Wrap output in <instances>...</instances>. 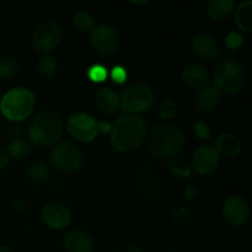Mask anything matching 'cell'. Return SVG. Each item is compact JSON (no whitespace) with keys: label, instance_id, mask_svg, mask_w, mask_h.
Segmentation results:
<instances>
[{"label":"cell","instance_id":"4fadbf2b","mask_svg":"<svg viewBox=\"0 0 252 252\" xmlns=\"http://www.w3.org/2000/svg\"><path fill=\"white\" fill-rule=\"evenodd\" d=\"M219 165V154L212 145H201L193 153V169L202 176L213 174Z\"/></svg>","mask_w":252,"mask_h":252},{"label":"cell","instance_id":"cb8c5ba5","mask_svg":"<svg viewBox=\"0 0 252 252\" xmlns=\"http://www.w3.org/2000/svg\"><path fill=\"white\" fill-rule=\"evenodd\" d=\"M73 24L75 29L81 33H90L96 27V22L93 15L84 10L75 12V15L73 16Z\"/></svg>","mask_w":252,"mask_h":252},{"label":"cell","instance_id":"5b68a950","mask_svg":"<svg viewBox=\"0 0 252 252\" xmlns=\"http://www.w3.org/2000/svg\"><path fill=\"white\" fill-rule=\"evenodd\" d=\"M213 83L220 93L221 91L228 94L240 93L246 83L245 69L236 62H221L214 68Z\"/></svg>","mask_w":252,"mask_h":252},{"label":"cell","instance_id":"83f0119b","mask_svg":"<svg viewBox=\"0 0 252 252\" xmlns=\"http://www.w3.org/2000/svg\"><path fill=\"white\" fill-rule=\"evenodd\" d=\"M49 176V170L42 162H36L30 166L27 170V179L32 182V184H42L46 181Z\"/></svg>","mask_w":252,"mask_h":252},{"label":"cell","instance_id":"5bb4252c","mask_svg":"<svg viewBox=\"0 0 252 252\" xmlns=\"http://www.w3.org/2000/svg\"><path fill=\"white\" fill-rule=\"evenodd\" d=\"M192 52L194 56L206 63H212L219 57V46L216 39L207 33L196 36L192 41Z\"/></svg>","mask_w":252,"mask_h":252},{"label":"cell","instance_id":"74e56055","mask_svg":"<svg viewBox=\"0 0 252 252\" xmlns=\"http://www.w3.org/2000/svg\"><path fill=\"white\" fill-rule=\"evenodd\" d=\"M0 252H15L14 249H11L7 245H0Z\"/></svg>","mask_w":252,"mask_h":252},{"label":"cell","instance_id":"ba28073f","mask_svg":"<svg viewBox=\"0 0 252 252\" xmlns=\"http://www.w3.org/2000/svg\"><path fill=\"white\" fill-rule=\"evenodd\" d=\"M69 135L81 143H90L97 135V122L88 113H74L66 122Z\"/></svg>","mask_w":252,"mask_h":252},{"label":"cell","instance_id":"3957f363","mask_svg":"<svg viewBox=\"0 0 252 252\" xmlns=\"http://www.w3.org/2000/svg\"><path fill=\"white\" fill-rule=\"evenodd\" d=\"M63 132V122L57 113L52 111H39L36 113L27 128V137L37 147H51L58 142Z\"/></svg>","mask_w":252,"mask_h":252},{"label":"cell","instance_id":"8fae6325","mask_svg":"<svg viewBox=\"0 0 252 252\" xmlns=\"http://www.w3.org/2000/svg\"><path fill=\"white\" fill-rule=\"evenodd\" d=\"M223 216L226 223L231 226H243L250 217V207L248 201L239 194L228 197L223 204Z\"/></svg>","mask_w":252,"mask_h":252},{"label":"cell","instance_id":"44dd1931","mask_svg":"<svg viewBox=\"0 0 252 252\" xmlns=\"http://www.w3.org/2000/svg\"><path fill=\"white\" fill-rule=\"evenodd\" d=\"M234 10L233 0H211L207 4V12L209 17L216 21L228 19Z\"/></svg>","mask_w":252,"mask_h":252},{"label":"cell","instance_id":"1f68e13d","mask_svg":"<svg viewBox=\"0 0 252 252\" xmlns=\"http://www.w3.org/2000/svg\"><path fill=\"white\" fill-rule=\"evenodd\" d=\"M193 133L196 134L197 138H199V139H209L212 135L208 125L204 122H201V121L194 123Z\"/></svg>","mask_w":252,"mask_h":252},{"label":"cell","instance_id":"4dcf8cb0","mask_svg":"<svg viewBox=\"0 0 252 252\" xmlns=\"http://www.w3.org/2000/svg\"><path fill=\"white\" fill-rule=\"evenodd\" d=\"M244 44V37L238 32H230L225 37V46L229 49H239Z\"/></svg>","mask_w":252,"mask_h":252},{"label":"cell","instance_id":"2e32d148","mask_svg":"<svg viewBox=\"0 0 252 252\" xmlns=\"http://www.w3.org/2000/svg\"><path fill=\"white\" fill-rule=\"evenodd\" d=\"M182 83L191 89H202L209 85L211 75L201 64H189L181 73Z\"/></svg>","mask_w":252,"mask_h":252},{"label":"cell","instance_id":"8992f818","mask_svg":"<svg viewBox=\"0 0 252 252\" xmlns=\"http://www.w3.org/2000/svg\"><path fill=\"white\" fill-rule=\"evenodd\" d=\"M121 107L129 115L148 111L154 103V93L145 84H132L123 89L120 96Z\"/></svg>","mask_w":252,"mask_h":252},{"label":"cell","instance_id":"9c48e42d","mask_svg":"<svg viewBox=\"0 0 252 252\" xmlns=\"http://www.w3.org/2000/svg\"><path fill=\"white\" fill-rule=\"evenodd\" d=\"M91 44L100 56L110 57L120 48V37L113 27L101 25L91 32Z\"/></svg>","mask_w":252,"mask_h":252},{"label":"cell","instance_id":"7a4b0ae2","mask_svg":"<svg viewBox=\"0 0 252 252\" xmlns=\"http://www.w3.org/2000/svg\"><path fill=\"white\" fill-rule=\"evenodd\" d=\"M186 147V138L177 127L158 125L148 135V150L155 159H174Z\"/></svg>","mask_w":252,"mask_h":252},{"label":"cell","instance_id":"52a82bcc","mask_svg":"<svg viewBox=\"0 0 252 252\" xmlns=\"http://www.w3.org/2000/svg\"><path fill=\"white\" fill-rule=\"evenodd\" d=\"M52 166L61 172H74L81 166L84 154L80 148L70 142H62L57 144L49 154Z\"/></svg>","mask_w":252,"mask_h":252},{"label":"cell","instance_id":"6da1fadb","mask_svg":"<svg viewBox=\"0 0 252 252\" xmlns=\"http://www.w3.org/2000/svg\"><path fill=\"white\" fill-rule=\"evenodd\" d=\"M147 137V127L139 116L123 113L116 118L111 128V143L121 153L138 149Z\"/></svg>","mask_w":252,"mask_h":252},{"label":"cell","instance_id":"d6a6232c","mask_svg":"<svg viewBox=\"0 0 252 252\" xmlns=\"http://www.w3.org/2000/svg\"><path fill=\"white\" fill-rule=\"evenodd\" d=\"M174 220L176 221L177 224H187L189 220L191 219V213L189 211H187L186 208H179L174 212Z\"/></svg>","mask_w":252,"mask_h":252},{"label":"cell","instance_id":"277c9868","mask_svg":"<svg viewBox=\"0 0 252 252\" xmlns=\"http://www.w3.org/2000/svg\"><path fill=\"white\" fill-rule=\"evenodd\" d=\"M36 98L26 88H14L4 94L0 100V112L12 122H20L31 116Z\"/></svg>","mask_w":252,"mask_h":252},{"label":"cell","instance_id":"4316f807","mask_svg":"<svg viewBox=\"0 0 252 252\" xmlns=\"http://www.w3.org/2000/svg\"><path fill=\"white\" fill-rule=\"evenodd\" d=\"M19 71V63L14 57H0V79H11Z\"/></svg>","mask_w":252,"mask_h":252},{"label":"cell","instance_id":"7402d4cb","mask_svg":"<svg viewBox=\"0 0 252 252\" xmlns=\"http://www.w3.org/2000/svg\"><path fill=\"white\" fill-rule=\"evenodd\" d=\"M235 22L241 32L252 31V2L250 0L241 2L235 12Z\"/></svg>","mask_w":252,"mask_h":252},{"label":"cell","instance_id":"ffe728a7","mask_svg":"<svg viewBox=\"0 0 252 252\" xmlns=\"http://www.w3.org/2000/svg\"><path fill=\"white\" fill-rule=\"evenodd\" d=\"M216 150L219 155H224L226 158H235L241 152V143L238 137L230 133L220 134L216 140Z\"/></svg>","mask_w":252,"mask_h":252},{"label":"cell","instance_id":"30bf717a","mask_svg":"<svg viewBox=\"0 0 252 252\" xmlns=\"http://www.w3.org/2000/svg\"><path fill=\"white\" fill-rule=\"evenodd\" d=\"M62 30L56 22L47 21L39 25L32 34V44L38 52L47 54L61 42Z\"/></svg>","mask_w":252,"mask_h":252},{"label":"cell","instance_id":"d590c367","mask_svg":"<svg viewBox=\"0 0 252 252\" xmlns=\"http://www.w3.org/2000/svg\"><path fill=\"white\" fill-rule=\"evenodd\" d=\"M9 164V155H7L6 150L4 148L0 147V170L5 169Z\"/></svg>","mask_w":252,"mask_h":252},{"label":"cell","instance_id":"484cf974","mask_svg":"<svg viewBox=\"0 0 252 252\" xmlns=\"http://www.w3.org/2000/svg\"><path fill=\"white\" fill-rule=\"evenodd\" d=\"M167 167L170 172L179 179H187L192 175V166L184 159L174 158L167 161Z\"/></svg>","mask_w":252,"mask_h":252},{"label":"cell","instance_id":"9a60e30c","mask_svg":"<svg viewBox=\"0 0 252 252\" xmlns=\"http://www.w3.org/2000/svg\"><path fill=\"white\" fill-rule=\"evenodd\" d=\"M221 93L214 85H207L199 89L194 97V106L201 113H211L219 107Z\"/></svg>","mask_w":252,"mask_h":252},{"label":"cell","instance_id":"836d02e7","mask_svg":"<svg viewBox=\"0 0 252 252\" xmlns=\"http://www.w3.org/2000/svg\"><path fill=\"white\" fill-rule=\"evenodd\" d=\"M111 76H112L113 81H115L116 84H123L126 81V79H127V71L125 70V68H122V66H115V68L112 69V71H111Z\"/></svg>","mask_w":252,"mask_h":252},{"label":"cell","instance_id":"603a6c76","mask_svg":"<svg viewBox=\"0 0 252 252\" xmlns=\"http://www.w3.org/2000/svg\"><path fill=\"white\" fill-rule=\"evenodd\" d=\"M32 153V145L29 140L14 138L7 145V155L15 160H24Z\"/></svg>","mask_w":252,"mask_h":252},{"label":"cell","instance_id":"e575fe53","mask_svg":"<svg viewBox=\"0 0 252 252\" xmlns=\"http://www.w3.org/2000/svg\"><path fill=\"white\" fill-rule=\"evenodd\" d=\"M184 194L185 197H186L187 201H193V199L198 196V189H197L196 186H193V185H189V186L185 189Z\"/></svg>","mask_w":252,"mask_h":252},{"label":"cell","instance_id":"f1b7e54d","mask_svg":"<svg viewBox=\"0 0 252 252\" xmlns=\"http://www.w3.org/2000/svg\"><path fill=\"white\" fill-rule=\"evenodd\" d=\"M180 111V106L176 101L166 100L159 108V116L162 120H171L176 117Z\"/></svg>","mask_w":252,"mask_h":252},{"label":"cell","instance_id":"f546056e","mask_svg":"<svg viewBox=\"0 0 252 252\" xmlns=\"http://www.w3.org/2000/svg\"><path fill=\"white\" fill-rule=\"evenodd\" d=\"M88 76L94 83H102L107 78V70L101 64H95L88 70Z\"/></svg>","mask_w":252,"mask_h":252},{"label":"cell","instance_id":"d4e9b609","mask_svg":"<svg viewBox=\"0 0 252 252\" xmlns=\"http://www.w3.org/2000/svg\"><path fill=\"white\" fill-rule=\"evenodd\" d=\"M37 70H38V74L43 79H52L57 74L58 64H57V61L54 59V57H52L51 54H43L38 59Z\"/></svg>","mask_w":252,"mask_h":252},{"label":"cell","instance_id":"8d00e7d4","mask_svg":"<svg viewBox=\"0 0 252 252\" xmlns=\"http://www.w3.org/2000/svg\"><path fill=\"white\" fill-rule=\"evenodd\" d=\"M111 128H112V126H110V125H108V123H105V122L97 123V130L100 133L111 132Z\"/></svg>","mask_w":252,"mask_h":252},{"label":"cell","instance_id":"d6986e66","mask_svg":"<svg viewBox=\"0 0 252 252\" xmlns=\"http://www.w3.org/2000/svg\"><path fill=\"white\" fill-rule=\"evenodd\" d=\"M137 186L143 196L155 197L159 191V184L155 179V175L148 166H143L138 171Z\"/></svg>","mask_w":252,"mask_h":252},{"label":"cell","instance_id":"e0dca14e","mask_svg":"<svg viewBox=\"0 0 252 252\" xmlns=\"http://www.w3.org/2000/svg\"><path fill=\"white\" fill-rule=\"evenodd\" d=\"M63 245L68 252H93L95 243L86 231L73 230L64 236Z\"/></svg>","mask_w":252,"mask_h":252},{"label":"cell","instance_id":"7c38bea8","mask_svg":"<svg viewBox=\"0 0 252 252\" xmlns=\"http://www.w3.org/2000/svg\"><path fill=\"white\" fill-rule=\"evenodd\" d=\"M71 218L70 209L59 202H49L42 208V220L54 230H62L70 225Z\"/></svg>","mask_w":252,"mask_h":252},{"label":"cell","instance_id":"ac0fdd59","mask_svg":"<svg viewBox=\"0 0 252 252\" xmlns=\"http://www.w3.org/2000/svg\"><path fill=\"white\" fill-rule=\"evenodd\" d=\"M95 102L98 110L108 115L117 113L121 108L120 96L108 88H101L96 91Z\"/></svg>","mask_w":252,"mask_h":252}]
</instances>
